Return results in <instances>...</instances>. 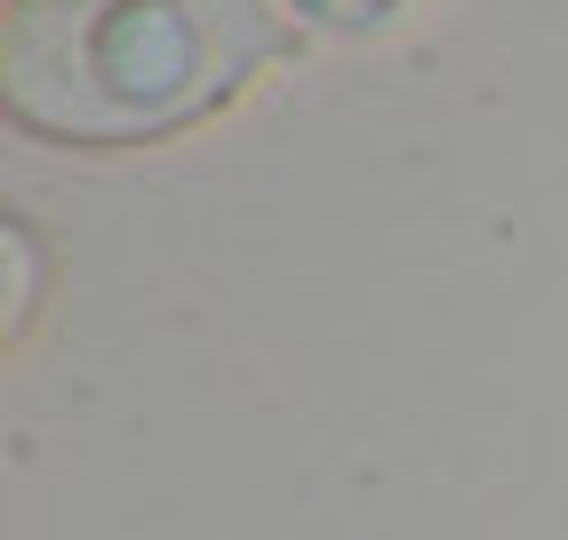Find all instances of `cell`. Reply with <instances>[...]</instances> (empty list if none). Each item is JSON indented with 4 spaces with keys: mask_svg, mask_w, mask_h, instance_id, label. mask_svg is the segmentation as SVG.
Here are the masks:
<instances>
[{
    "mask_svg": "<svg viewBox=\"0 0 568 540\" xmlns=\"http://www.w3.org/2000/svg\"><path fill=\"white\" fill-rule=\"evenodd\" d=\"M275 10L312 28V38H395L422 0H275Z\"/></svg>",
    "mask_w": 568,
    "mask_h": 540,
    "instance_id": "3",
    "label": "cell"
},
{
    "mask_svg": "<svg viewBox=\"0 0 568 540\" xmlns=\"http://www.w3.org/2000/svg\"><path fill=\"white\" fill-rule=\"evenodd\" d=\"M0 266H10V284H0V348H28L38 339V320H47V238H38V221L28 211H0Z\"/></svg>",
    "mask_w": 568,
    "mask_h": 540,
    "instance_id": "2",
    "label": "cell"
},
{
    "mask_svg": "<svg viewBox=\"0 0 568 540\" xmlns=\"http://www.w3.org/2000/svg\"><path fill=\"white\" fill-rule=\"evenodd\" d=\"M284 47L275 0H0V120L74 156L174 147L230 120Z\"/></svg>",
    "mask_w": 568,
    "mask_h": 540,
    "instance_id": "1",
    "label": "cell"
}]
</instances>
